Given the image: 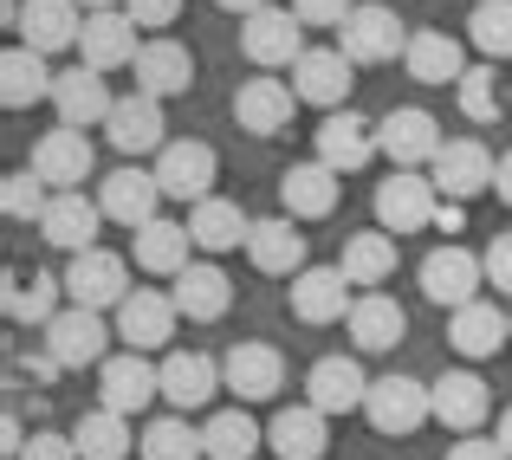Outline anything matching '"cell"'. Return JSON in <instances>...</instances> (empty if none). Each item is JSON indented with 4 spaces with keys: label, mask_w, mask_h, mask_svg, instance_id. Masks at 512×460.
<instances>
[{
    "label": "cell",
    "mask_w": 512,
    "mask_h": 460,
    "mask_svg": "<svg viewBox=\"0 0 512 460\" xmlns=\"http://www.w3.org/2000/svg\"><path fill=\"white\" fill-rule=\"evenodd\" d=\"M363 415H370L376 435H396V441H402V435H415V428L435 422V383L389 370V376H376V383H370V396H363Z\"/></svg>",
    "instance_id": "6da1fadb"
},
{
    "label": "cell",
    "mask_w": 512,
    "mask_h": 460,
    "mask_svg": "<svg viewBox=\"0 0 512 460\" xmlns=\"http://www.w3.org/2000/svg\"><path fill=\"white\" fill-rule=\"evenodd\" d=\"M240 52H247L260 72H292V65L305 59V20L292 7H273V0H266L260 13L240 20Z\"/></svg>",
    "instance_id": "7a4b0ae2"
},
{
    "label": "cell",
    "mask_w": 512,
    "mask_h": 460,
    "mask_svg": "<svg viewBox=\"0 0 512 460\" xmlns=\"http://www.w3.org/2000/svg\"><path fill=\"white\" fill-rule=\"evenodd\" d=\"M338 46L350 52V65H389V59L409 52V26H402V13L383 7V0H357L350 20L338 26Z\"/></svg>",
    "instance_id": "3957f363"
},
{
    "label": "cell",
    "mask_w": 512,
    "mask_h": 460,
    "mask_svg": "<svg viewBox=\"0 0 512 460\" xmlns=\"http://www.w3.org/2000/svg\"><path fill=\"white\" fill-rule=\"evenodd\" d=\"M59 279H65V299L91 305V311H117V305L130 299V260H124V253H111V247L72 253Z\"/></svg>",
    "instance_id": "277c9868"
},
{
    "label": "cell",
    "mask_w": 512,
    "mask_h": 460,
    "mask_svg": "<svg viewBox=\"0 0 512 460\" xmlns=\"http://www.w3.org/2000/svg\"><path fill=\"white\" fill-rule=\"evenodd\" d=\"M435 208H441V188L415 169H389L383 182H376V227L396 234V240L435 227Z\"/></svg>",
    "instance_id": "5b68a950"
},
{
    "label": "cell",
    "mask_w": 512,
    "mask_h": 460,
    "mask_svg": "<svg viewBox=\"0 0 512 460\" xmlns=\"http://www.w3.org/2000/svg\"><path fill=\"white\" fill-rule=\"evenodd\" d=\"M111 337H117V324H104V311H91V305H65L46 324V350L65 370H98L111 357Z\"/></svg>",
    "instance_id": "8992f818"
},
{
    "label": "cell",
    "mask_w": 512,
    "mask_h": 460,
    "mask_svg": "<svg viewBox=\"0 0 512 460\" xmlns=\"http://www.w3.org/2000/svg\"><path fill=\"white\" fill-rule=\"evenodd\" d=\"M422 299L428 305H448V311H461V305H474L480 299V286H487V260H480V253H467V247H435L422 260Z\"/></svg>",
    "instance_id": "52a82bcc"
},
{
    "label": "cell",
    "mask_w": 512,
    "mask_h": 460,
    "mask_svg": "<svg viewBox=\"0 0 512 460\" xmlns=\"http://www.w3.org/2000/svg\"><path fill=\"white\" fill-rule=\"evenodd\" d=\"M52 111H59V124H72V130H104L111 124V111H117V98H111V85H104V72L98 65H65L59 78H52Z\"/></svg>",
    "instance_id": "ba28073f"
},
{
    "label": "cell",
    "mask_w": 512,
    "mask_h": 460,
    "mask_svg": "<svg viewBox=\"0 0 512 460\" xmlns=\"http://www.w3.org/2000/svg\"><path fill=\"white\" fill-rule=\"evenodd\" d=\"M441 124L435 111H422V104H402V111L376 117V150L389 156V169H422V162L441 156Z\"/></svg>",
    "instance_id": "9c48e42d"
},
{
    "label": "cell",
    "mask_w": 512,
    "mask_h": 460,
    "mask_svg": "<svg viewBox=\"0 0 512 460\" xmlns=\"http://www.w3.org/2000/svg\"><path fill=\"white\" fill-rule=\"evenodd\" d=\"M493 175H500V156H493L480 137H454V143H441V156L428 162V182H435L448 201H474V195H487Z\"/></svg>",
    "instance_id": "30bf717a"
},
{
    "label": "cell",
    "mask_w": 512,
    "mask_h": 460,
    "mask_svg": "<svg viewBox=\"0 0 512 460\" xmlns=\"http://www.w3.org/2000/svg\"><path fill=\"white\" fill-rule=\"evenodd\" d=\"M163 396V363H150L143 350H117V357L98 363V402L117 415H137Z\"/></svg>",
    "instance_id": "8fae6325"
},
{
    "label": "cell",
    "mask_w": 512,
    "mask_h": 460,
    "mask_svg": "<svg viewBox=\"0 0 512 460\" xmlns=\"http://www.w3.org/2000/svg\"><path fill=\"white\" fill-rule=\"evenodd\" d=\"M175 299L169 292H150V286H130V299L111 311V324H117V344L124 350H169V337H175Z\"/></svg>",
    "instance_id": "7c38bea8"
},
{
    "label": "cell",
    "mask_w": 512,
    "mask_h": 460,
    "mask_svg": "<svg viewBox=\"0 0 512 460\" xmlns=\"http://www.w3.org/2000/svg\"><path fill=\"white\" fill-rule=\"evenodd\" d=\"M350 85H357V65H350L344 46H305V59L292 65V91H299V104H318V111H344Z\"/></svg>",
    "instance_id": "4fadbf2b"
},
{
    "label": "cell",
    "mask_w": 512,
    "mask_h": 460,
    "mask_svg": "<svg viewBox=\"0 0 512 460\" xmlns=\"http://www.w3.org/2000/svg\"><path fill=\"white\" fill-rule=\"evenodd\" d=\"M26 169H33L39 182L59 195V188H85V182H91V169H98V150H91L85 130L59 124V130H46V137L33 143V162H26Z\"/></svg>",
    "instance_id": "5bb4252c"
},
{
    "label": "cell",
    "mask_w": 512,
    "mask_h": 460,
    "mask_svg": "<svg viewBox=\"0 0 512 460\" xmlns=\"http://www.w3.org/2000/svg\"><path fill=\"white\" fill-rule=\"evenodd\" d=\"M312 150H318V162H331L338 175H357V169H370V162L383 156V150H376V124L363 111H350V104H344V111H325V124L312 130Z\"/></svg>",
    "instance_id": "9a60e30c"
},
{
    "label": "cell",
    "mask_w": 512,
    "mask_h": 460,
    "mask_svg": "<svg viewBox=\"0 0 512 460\" xmlns=\"http://www.w3.org/2000/svg\"><path fill=\"white\" fill-rule=\"evenodd\" d=\"M163 182H156V169H137V162H124V169H111L98 182V208H104V221H117V227H130L137 234L143 221H156V208H163Z\"/></svg>",
    "instance_id": "2e32d148"
},
{
    "label": "cell",
    "mask_w": 512,
    "mask_h": 460,
    "mask_svg": "<svg viewBox=\"0 0 512 460\" xmlns=\"http://www.w3.org/2000/svg\"><path fill=\"white\" fill-rule=\"evenodd\" d=\"M214 175H221V156L208 150V143H195V137H182V143H163L156 150V182H163V195L169 201H208L214 195Z\"/></svg>",
    "instance_id": "e0dca14e"
},
{
    "label": "cell",
    "mask_w": 512,
    "mask_h": 460,
    "mask_svg": "<svg viewBox=\"0 0 512 460\" xmlns=\"http://www.w3.org/2000/svg\"><path fill=\"white\" fill-rule=\"evenodd\" d=\"M143 26L130 20L124 7H104V13H85V33H78V59L98 65V72H124V65H137L143 52Z\"/></svg>",
    "instance_id": "ac0fdd59"
},
{
    "label": "cell",
    "mask_w": 512,
    "mask_h": 460,
    "mask_svg": "<svg viewBox=\"0 0 512 460\" xmlns=\"http://www.w3.org/2000/svg\"><path fill=\"white\" fill-rule=\"evenodd\" d=\"M286 299H292V318L299 324H344L350 305H357V286L344 279V266H305Z\"/></svg>",
    "instance_id": "d6986e66"
},
{
    "label": "cell",
    "mask_w": 512,
    "mask_h": 460,
    "mask_svg": "<svg viewBox=\"0 0 512 460\" xmlns=\"http://www.w3.org/2000/svg\"><path fill=\"white\" fill-rule=\"evenodd\" d=\"M338 195H344V175L318 156L292 162V169L279 175V208H286L292 221H325V214H338Z\"/></svg>",
    "instance_id": "ffe728a7"
},
{
    "label": "cell",
    "mask_w": 512,
    "mask_h": 460,
    "mask_svg": "<svg viewBox=\"0 0 512 460\" xmlns=\"http://www.w3.org/2000/svg\"><path fill=\"white\" fill-rule=\"evenodd\" d=\"M227 389V370L221 357H208V350H163V396L175 409H208L214 396Z\"/></svg>",
    "instance_id": "44dd1931"
},
{
    "label": "cell",
    "mask_w": 512,
    "mask_h": 460,
    "mask_svg": "<svg viewBox=\"0 0 512 460\" xmlns=\"http://www.w3.org/2000/svg\"><path fill=\"white\" fill-rule=\"evenodd\" d=\"M292 111H299V91H292L286 78H247V85L234 91V124L247 130V137H279V130H292Z\"/></svg>",
    "instance_id": "7402d4cb"
},
{
    "label": "cell",
    "mask_w": 512,
    "mask_h": 460,
    "mask_svg": "<svg viewBox=\"0 0 512 460\" xmlns=\"http://www.w3.org/2000/svg\"><path fill=\"white\" fill-rule=\"evenodd\" d=\"M20 46H33V52H72L78 46V33H85V7L78 0H20Z\"/></svg>",
    "instance_id": "603a6c76"
},
{
    "label": "cell",
    "mask_w": 512,
    "mask_h": 460,
    "mask_svg": "<svg viewBox=\"0 0 512 460\" xmlns=\"http://www.w3.org/2000/svg\"><path fill=\"white\" fill-rule=\"evenodd\" d=\"M130 72H137V91H150V98H182V91L195 85V52L169 33H150Z\"/></svg>",
    "instance_id": "cb8c5ba5"
},
{
    "label": "cell",
    "mask_w": 512,
    "mask_h": 460,
    "mask_svg": "<svg viewBox=\"0 0 512 460\" xmlns=\"http://www.w3.org/2000/svg\"><path fill=\"white\" fill-rule=\"evenodd\" d=\"M98 227H104V208L85 201V188H59V195L46 201V214H39V240H52V247H65V253L98 247Z\"/></svg>",
    "instance_id": "d4e9b609"
},
{
    "label": "cell",
    "mask_w": 512,
    "mask_h": 460,
    "mask_svg": "<svg viewBox=\"0 0 512 460\" xmlns=\"http://www.w3.org/2000/svg\"><path fill=\"white\" fill-rule=\"evenodd\" d=\"M163 98H150V91H130V98H117V111H111V124H104V137H111V150L117 156H150V150H163Z\"/></svg>",
    "instance_id": "484cf974"
},
{
    "label": "cell",
    "mask_w": 512,
    "mask_h": 460,
    "mask_svg": "<svg viewBox=\"0 0 512 460\" xmlns=\"http://www.w3.org/2000/svg\"><path fill=\"white\" fill-rule=\"evenodd\" d=\"M221 370H227V389H234L240 402H273L279 389H286V357H279L273 344H234L221 357Z\"/></svg>",
    "instance_id": "4316f807"
},
{
    "label": "cell",
    "mask_w": 512,
    "mask_h": 460,
    "mask_svg": "<svg viewBox=\"0 0 512 460\" xmlns=\"http://www.w3.org/2000/svg\"><path fill=\"white\" fill-rule=\"evenodd\" d=\"M247 260L260 266V273H273V279H299L305 266H312V260H305V234H299L292 214H266V221H253Z\"/></svg>",
    "instance_id": "83f0119b"
},
{
    "label": "cell",
    "mask_w": 512,
    "mask_h": 460,
    "mask_svg": "<svg viewBox=\"0 0 512 460\" xmlns=\"http://www.w3.org/2000/svg\"><path fill=\"white\" fill-rule=\"evenodd\" d=\"M493 415V389L480 383L474 370H448L435 376V422L454 428V435H480Z\"/></svg>",
    "instance_id": "f1b7e54d"
},
{
    "label": "cell",
    "mask_w": 512,
    "mask_h": 460,
    "mask_svg": "<svg viewBox=\"0 0 512 460\" xmlns=\"http://www.w3.org/2000/svg\"><path fill=\"white\" fill-rule=\"evenodd\" d=\"M169 286H175L169 299H175V311H182L188 324H214V318H227V305H234V279H227L214 260L182 266V273H175Z\"/></svg>",
    "instance_id": "f546056e"
},
{
    "label": "cell",
    "mask_w": 512,
    "mask_h": 460,
    "mask_svg": "<svg viewBox=\"0 0 512 460\" xmlns=\"http://www.w3.org/2000/svg\"><path fill=\"white\" fill-rule=\"evenodd\" d=\"M363 396H370V376H363L357 357H318L312 370H305V402L325 409V415L363 409Z\"/></svg>",
    "instance_id": "4dcf8cb0"
},
{
    "label": "cell",
    "mask_w": 512,
    "mask_h": 460,
    "mask_svg": "<svg viewBox=\"0 0 512 460\" xmlns=\"http://www.w3.org/2000/svg\"><path fill=\"white\" fill-rule=\"evenodd\" d=\"M266 448H273L279 460H325V448H331V415L312 409V402L279 409L273 428H266Z\"/></svg>",
    "instance_id": "1f68e13d"
},
{
    "label": "cell",
    "mask_w": 512,
    "mask_h": 460,
    "mask_svg": "<svg viewBox=\"0 0 512 460\" xmlns=\"http://www.w3.org/2000/svg\"><path fill=\"white\" fill-rule=\"evenodd\" d=\"M188 247H195L188 221H169V214H156V221H143L137 234H130L137 266H143V273H156V279H175L182 266H195V260H188Z\"/></svg>",
    "instance_id": "d6a6232c"
},
{
    "label": "cell",
    "mask_w": 512,
    "mask_h": 460,
    "mask_svg": "<svg viewBox=\"0 0 512 460\" xmlns=\"http://www.w3.org/2000/svg\"><path fill=\"white\" fill-rule=\"evenodd\" d=\"M448 344L461 350L467 363L493 357L500 344H512V311H500L493 299H474V305H461V311L448 318Z\"/></svg>",
    "instance_id": "836d02e7"
},
{
    "label": "cell",
    "mask_w": 512,
    "mask_h": 460,
    "mask_svg": "<svg viewBox=\"0 0 512 460\" xmlns=\"http://www.w3.org/2000/svg\"><path fill=\"white\" fill-rule=\"evenodd\" d=\"M188 234H195L201 253H234V247H247L253 214L240 208V201H227V195H208V201L188 208Z\"/></svg>",
    "instance_id": "e575fe53"
},
{
    "label": "cell",
    "mask_w": 512,
    "mask_h": 460,
    "mask_svg": "<svg viewBox=\"0 0 512 460\" xmlns=\"http://www.w3.org/2000/svg\"><path fill=\"white\" fill-rule=\"evenodd\" d=\"M344 324H350V344L357 350H396L409 337V311L389 299V292H357Z\"/></svg>",
    "instance_id": "d590c367"
},
{
    "label": "cell",
    "mask_w": 512,
    "mask_h": 460,
    "mask_svg": "<svg viewBox=\"0 0 512 460\" xmlns=\"http://www.w3.org/2000/svg\"><path fill=\"white\" fill-rule=\"evenodd\" d=\"M415 85H461L467 78V52L454 33H409V52H402Z\"/></svg>",
    "instance_id": "8d00e7d4"
},
{
    "label": "cell",
    "mask_w": 512,
    "mask_h": 460,
    "mask_svg": "<svg viewBox=\"0 0 512 460\" xmlns=\"http://www.w3.org/2000/svg\"><path fill=\"white\" fill-rule=\"evenodd\" d=\"M52 65H46V52H33V46H7V59H0V104L7 111H26V104H39V98H52Z\"/></svg>",
    "instance_id": "74e56055"
},
{
    "label": "cell",
    "mask_w": 512,
    "mask_h": 460,
    "mask_svg": "<svg viewBox=\"0 0 512 460\" xmlns=\"http://www.w3.org/2000/svg\"><path fill=\"white\" fill-rule=\"evenodd\" d=\"M338 266H344L350 286H363V292L389 286V279H396V234H383V227H370V234H350L344 253H338Z\"/></svg>",
    "instance_id": "f35d334b"
},
{
    "label": "cell",
    "mask_w": 512,
    "mask_h": 460,
    "mask_svg": "<svg viewBox=\"0 0 512 460\" xmlns=\"http://www.w3.org/2000/svg\"><path fill=\"white\" fill-rule=\"evenodd\" d=\"M72 441H78V460H124L137 448V428H130V415H117V409L98 402L91 415H78Z\"/></svg>",
    "instance_id": "ab89813d"
},
{
    "label": "cell",
    "mask_w": 512,
    "mask_h": 460,
    "mask_svg": "<svg viewBox=\"0 0 512 460\" xmlns=\"http://www.w3.org/2000/svg\"><path fill=\"white\" fill-rule=\"evenodd\" d=\"M65 305H72V299H65V279H52V273H33V279L13 273L7 279V318L13 324H39V331H46Z\"/></svg>",
    "instance_id": "60d3db41"
},
{
    "label": "cell",
    "mask_w": 512,
    "mask_h": 460,
    "mask_svg": "<svg viewBox=\"0 0 512 460\" xmlns=\"http://www.w3.org/2000/svg\"><path fill=\"white\" fill-rule=\"evenodd\" d=\"M266 441V428L253 422L247 409H221L208 415V428H201V448H208V460H253Z\"/></svg>",
    "instance_id": "b9f144b4"
},
{
    "label": "cell",
    "mask_w": 512,
    "mask_h": 460,
    "mask_svg": "<svg viewBox=\"0 0 512 460\" xmlns=\"http://www.w3.org/2000/svg\"><path fill=\"white\" fill-rule=\"evenodd\" d=\"M454 104H461L467 124H500L506 117V85H500V65H467V78L454 85Z\"/></svg>",
    "instance_id": "7bdbcfd3"
},
{
    "label": "cell",
    "mask_w": 512,
    "mask_h": 460,
    "mask_svg": "<svg viewBox=\"0 0 512 460\" xmlns=\"http://www.w3.org/2000/svg\"><path fill=\"white\" fill-rule=\"evenodd\" d=\"M137 448H143V460H208L201 428H188V415H163V422H150Z\"/></svg>",
    "instance_id": "ee69618b"
},
{
    "label": "cell",
    "mask_w": 512,
    "mask_h": 460,
    "mask_svg": "<svg viewBox=\"0 0 512 460\" xmlns=\"http://www.w3.org/2000/svg\"><path fill=\"white\" fill-rule=\"evenodd\" d=\"M467 39L487 52V65L512 59V0H480V7L467 13Z\"/></svg>",
    "instance_id": "f6af8a7d"
},
{
    "label": "cell",
    "mask_w": 512,
    "mask_h": 460,
    "mask_svg": "<svg viewBox=\"0 0 512 460\" xmlns=\"http://www.w3.org/2000/svg\"><path fill=\"white\" fill-rule=\"evenodd\" d=\"M46 201H52V188L39 182L33 169H13L7 182H0V214H7V221H39Z\"/></svg>",
    "instance_id": "bcb514c9"
},
{
    "label": "cell",
    "mask_w": 512,
    "mask_h": 460,
    "mask_svg": "<svg viewBox=\"0 0 512 460\" xmlns=\"http://www.w3.org/2000/svg\"><path fill=\"white\" fill-rule=\"evenodd\" d=\"M124 13L143 26V33H169L182 20V0H124Z\"/></svg>",
    "instance_id": "7dc6e473"
},
{
    "label": "cell",
    "mask_w": 512,
    "mask_h": 460,
    "mask_svg": "<svg viewBox=\"0 0 512 460\" xmlns=\"http://www.w3.org/2000/svg\"><path fill=\"white\" fill-rule=\"evenodd\" d=\"M292 13H299L305 26H344L350 20V7H357V0H286Z\"/></svg>",
    "instance_id": "c3c4849f"
},
{
    "label": "cell",
    "mask_w": 512,
    "mask_h": 460,
    "mask_svg": "<svg viewBox=\"0 0 512 460\" xmlns=\"http://www.w3.org/2000/svg\"><path fill=\"white\" fill-rule=\"evenodd\" d=\"M20 460H78V441H72V435H52V428H39V435H26Z\"/></svg>",
    "instance_id": "681fc988"
},
{
    "label": "cell",
    "mask_w": 512,
    "mask_h": 460,
    "mask_svg": "<svg viewBox=\"0 0 512 460\" xmlns=\"http://www.w3.org/2000/svg\"><path fill=\"white\" fill-rule=\"evenodd\" d=\"M480 260H487V286H500V299H512V234H493Z\"/></svg>",
    "instance_id": "f907efd6"
},
{
    "label": "cell",
    "mask_w": 512,
    "mask_h": 460,
    "mask_svg": "<svg viewBox=\"0 0 512 460\" xmlns=\"http://www.w3.org/2000/svg\"><path fill=\"white\" fill-rule=\"evenodd\" d=\"M448 460H512L500 441H480V435H467V441H454L448 448Z\"/></svg>",
    "instance_id": "816d5d0a"
},
{
    "label": "cell",
    "mask_w": 512,
    "mask_h": 460,
    "mask_svg": "<svg viewBox=\"0 0 512 460\" xmlns=\"http://www.w3.org/2000/svg\"><path fill=\"white\" fill-rule=\"evenodd\" d=\"M435 227H441V234H461V227H467V201H448V195H441Z\"/></svg>",
    "instance_id": "f5cc1de1"
},
{
    "label": "cell",
    "mask_w": 512,
    "mask_h": 460,
    "mask_svg": "<svg viewBox=\"0 0 512 460\" xmlns=\"http://www.w3.org/2000/svg\"><path fill=\"white\" fill-rule=\"evenodd\" d=\"M493 188H500V201H506V208H512V150L500 156V175H493Z\"/></svg>",
    "instance_id": "db71d44e"
},
{
    "label": "cell",
    "mask_w": 512,
    "mask_h": 460,
    "mask_svg": "<svg viewBox=\"0 0 512 460\" xmlns=\"http://www.w3.org/2000/svg\"><path fill=\"white\" fill-rule=\"evenodd\" d=\"M214 7H227V13H240V20H247V13H260L266 0H214Z\"/></svg>",
    "instance_id": "11a10c76"
},
{
    "label": "cell",
    "mask_w": 512,
    "mask_h": 460,
    "mask_svg": "<svg viewBox=\"0 0 512 460\" xmlns=\"http://www.w3.org/2000/svg\"><path fill=\"white\" fill-rule=\"evenodd\" d=\"M493 441H500V448L512 454V409H500V435H493Z\"/></svg>",
    "instance_id": "9f6ffc18"
},
{
    "label": "cell",
    "mask_w": 512,
    "mask_h": 460,
    "mask_svg": "<svg viewBox=\"0 0 512 460\" xmlns=\"http://www.w3.org/2000/svg\"><path fill=\"white\" fill-rule=\"evenodd\" d=\"M85 13H104V7H124V0H78Z\"/></svg>",
    "instance_id": "6f0895ef"
}]
</instances>
